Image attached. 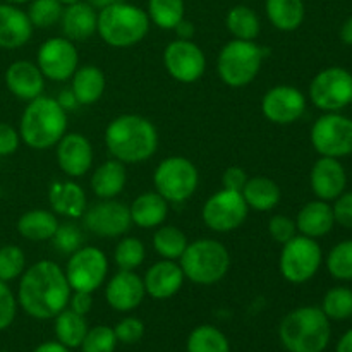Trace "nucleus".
Returning a JSON list of instances; mask_svg holds the SVG:
<instances>
[{
    "label": "nucleus",
    "mask_w": 352,
    "mask_h": 352,
    "mask_svg": "<svg viewBox=\"0 0 352 352\" xmlns=\"http://www.w3.org/2000/svg\"><path fill=\"white\" fill-rule=\"evenodd\" d=\"M261 112L272 124L289 126L305 116L306 96L294 86H274L261 100Z\"/></svg>",
    "instance_id": "obj_17"
},
{
    "label": "nucleus",
    "mask_w": 352,
    "mask_h": 352,
    "mask_svg": "<svg viewBox=\"0 0 352 352\" xmlns=\"http://www.w3.org/2000/svg\"><path fill=\"white\" fill-rule=\"evenodd\" d=\"M86 333H88V323L82 315L65 308L55 316V336L58 342L64 344L69 349L81 347Z\"/></svg>",
    "instance_id": "obj_33"
},
{
    "label": "nucleus",
    "mask_w": 352,
    "mask_h": 352,
    "mask_svg": "<svg viewBox=\"0 0 352 352\" xmlns=\"http://www.w3.org/2000/svg\"><path fill=\"white\" fill-rule=\"evenodd\" d=\"M48 201L55 215L79 219L88 208L85 189L74 181H55L48 188Z\"/></svg>",
    "instance_id": "obj_24"
},
{
    "label": "nucleus",
    "mask_w": 352,
    "mask_h": 352,
    "mask_svg": "<svg viewBox=\"0 0 352 352\" xmlns=\"http://www.w3.org/2000/svg\"><path fill=\"white\" fill-rule=\"evenodd\" d=\"M3 79H6L7 89L23 102L38 98L45 89V76L41 74L40 67L30 60L12 62L7 67Z\"/></svg>",
    "instance_id": "obj_22"
},
{
    "label": "nucleus",
    "mask_w": 352,
    "mask_h": 352,
    "mask_svg": "<svg viewBox=\"0 0 352 352\" xmlns=\"http://www.w3.org/2000/svg\"><path fill=\"white\" fill-rule=\"evenodd\" d=\"M96 24H98V10L89 6L88 2L79 0V2L64 7L60 26L67 40H89L96 33Z\"/></svg>",
    "instance_id": "obj_25"
},
{
    "label": "nucleus",
    "mask_w": 352,
    "mask_h": 352,
    "mask_svg": "<svg viewBox=\"0 0 352 352\" xmlns=\"http://www.w3.org/2000/svg\"><path fill=\"white\" fill-rule=\"evenodd\" d=\"M82 226L86 230L98 237H120L129 232L133 220H131L129 206L113 199H102L100 203L86 208Z\"/></svg>",
    "instance_id": "obj_16"
},
{
    "label": "nucleus",
    "mask_w": 352,
    "mask_h": 352,
    "mask_svg": "<svg viewBox=\"0 0 352 352\" xmlns=\"http://www.w3.org/2000/svg\"><path fill=\"white\" fill-rule=\"evenodd\" d=\"M309 182H311V189L316 198L323 201H336L346 191V168L340 164L339 158L320 157L313 165Z\"/></svg>",
    "instance_id": "obj_20"
},
{
    "label": "nucleus",
    "mask_w": 352,
    "mask_h": 352,
    "mask_svg": "<svg viewBox=\"0 0 352 352\" xmlns=\"http://www.w3.org/2000/svg\"><path fill=\"white\" fill-rule=\"evenodd\" d=\"M86 2H88L91 7H95L96 10H102V9H105V7L113 6V3L122 2V0H86Z\"/></svg>",
    "instance_id": "obj_57"
},
{
    "label": "nucleus",
    "mask_w": 352,
    "mask_h": 352,
    "mask_svg": "<svg viewBox=\"0 0 352 352\" xmlns=\"http://www.w3.org/2000/svg\"><path fill=\"white\" fill-rule=\"evenodd\" d=\"M337 352H352V329L340 337L339 344H337Z\"/></svg>",
    "instance_id": "obj_55"
},
{
    "label": "nucleus",
    "mask_w": 352,
    "mask_h": 352,
    "mask_svg": "<svg viewBox=\"0 0 352 352\" xmlns=\"http://www.w3.org/2000/svg\"><path fill=\"white\" fill-rule=\"evenodd\" d=\"M113 332H116L117 342L122 344H136L143 339L144 336V323L140 318H134V316H127V318L120 320L116 327H113Z\"/></svg>",
    "instance_id": "obj_45"
},
{
    "label": "nucleus",
    "mask_w": 352,
    "mask_h": 352,
    "mask_svg": "<svg viewBox=\"0 0 352 352\" xmlns=\"http://www.w3.org/2000/svg\"><path fill=\"white\" fill-rule=\"evenodd\" d=\"M184 0H148V17L150 23L160 30L174 31L184 19Z\"/></svg>",
    "instance_id": "obj_36"
},
{
    "label": "nucleus",
    "mask_w": 352,
    "mask_h": 352,
    "mask_svg": "<svg viewBox=\"0 0 352 352\" xmlns=\"http://www.w3.org/2000/svg\"><path fill=\"white\" fill-rule=\"evenodd\" d=\"M164 64L170 78L191 85L199 81L206 71L205 52L191 40H174L165 47Z\"/></svg>",
    "instance_id": "obj_15"
},
{
    "label": "nucleus",
    "mask_w": 352,
    "mask_h": 352,
    "mask_svg": "<svg viewBox=\"0 0 352 352\" xmlns=\"http://www.w3.org/2000/svg\"><path fill=\"white\" fill-rule=\"evenodd\" d=\"M58 219L54 212L48 210H30L23 213L17 220V232L21 237L33 243L52 241L58 229Z\"/></svg>",
    "instance_id": "obj_31"
},
{
    "label": "nucleus",
    "mask_w": 352,
    "mask_h": 352,
    "mask_svg": "<svg viewBox=\"0 0 352 352\" xmlns=\"http://www.w3.org/2000/svg\"><path fill=\"white\" fill-rule=\"evenodd\" d=\"M116 347V332L107 325H96L93 329H88V333L81 344L82 352H113Z\"/></svg>",
    "instance_id": "obj_43"
},
{
    "label": "nucleus",
    "mask_w": 352,
    "mask_h": 352,
    "mask_svg": "<svg viewBox=\"0 0 352 352\" xmlns=\"http://www.w3.org/2000/svg\"><path fill=\"white\" fill-rule=\"evenodd\" d=\"M55 146L57 164L65 175L78 179L91 170L93 146L86 136L79 133H65Z\"/></svg>",
    "instance_id": "obj_18"
},
{
    "label": "nucleus",
    "mask_w": 352,
    "mask_h": 352,
    "mask_svg": "<svg viewBox=\"0 0 352 352\" xmlns=\"http://www.w3.org/2000/svg\"><path fill=\"white\" fill-rule=\"evenodd\" d=\"M67 306L69 309H72V311L78 313V315L86 316L93 308V292L72 291Z\"/></svg>",
    "instance_id": "obj_51"
},
{
    "label": "nucleus",
    "mask_w": 352,
    "mask_h": 352,
    "mask_svg": "<svg viewBox=\"0 0 352 352\" xmlns=\"http://www.w3.org/2000/svg\"><path fill=\"white\" fill-rule=\"evenodd\" d=\"M55 100H57V103L65 110V112H69V110H74L76 107H79L78 98H76L71 88L62 89L60 95H58V98H55Z\"/></svg>",
    "instance_id": "obj_52"
},
{
    "label": "nucleus",
    "mask_w": 352,
    "mask_h": 352,
    "mask_svg": "<svg viewBox=\"0 0 352 352\" xmlns=\"http://www.w3.org/2000/svg\"><path fill=\"white\" fill-rule=\"evenodd\" d=\"M323 253L315 239L306 236H296L282 244L278 270L282 277L291 284H305L318 274L322 267Z\"/></svg>",
    "instance_id": "obj_9"
},
{
    "label": "nucleus",
    "mask_w": 352,
    "mask_h": 352,
    "mask_svg": "<svg viewBox=\"0 0 352 352\" xmlns=\"http://www.w3.org/2000/svg\"><path fill=\"white\" fill-rule=\"evenodd\" d=\"M26 270V254L16 244L0 248V280L12 282Z\"/></svg>",
    "instance_id": "obj_42"
},
{
    "label": "nucleus",
    "mask_w": 352,
    "mask_h": 352,
    "mask_svg": "<svg viewBox=\"0 0 352 352\" xmlns=\"http://www.w3.org/2000/svg\"><path fill=\"white\" fill-rule=\"evenodd\" d=\"M268 234L272 239L278 244H285L292 237L298 236V227L296 220L289 219L285 215H275L268 220Z\"/></svg>",
    "instance_id": "obj_46"
},
{
    "label": "nucleus",
    "mask_w": 352,
    "mask_h": 352,
    "mask_svg": "<svg viewBox=\"0 0 352 352\" xmlns=\"http://www.w3.org/2000/svg\"><path fill=\"white\" fill-rule=\"evenodd\" d=\"M62 12H64V6L58 0H31L28 17L33 28L47 30L60 23Z\"/></svg>",
    "instance_id": "obj_40"
},
{
    "label": "nucleus",
    "mask_w": 352,
    "mask_h": 352,
    "mask_svg": "<svg viewBox=\"0 0 352 352\" xmlns=\"http://www.w3.org/2000/svg\"><path fill=\"white\" fill-rule=\"evenodd\" d=\"M175 34H177L179 40H191L195 36V24L191 21H186L182 19L181 23L175 26Z\"/></svg>",
    "instance_id": "obj_53"
},
{
    "label": "nucleus",
    "mask_w": 352,
    "mask_h": 352,
    "mask_svg": "<svg viewBox=\"0 0 352 352\" xmlns=\"http://www.w3.org/2000/svg\"><path fill=\"white\" fill-rule=\"evenodd\" d=\"M54 246L60 251L62 254H72L78 251L82 244V232L74 222L58 223V229L55 236L52 237Z\"/></svg>",
    "instance_id": "obj_44"
},
{
    "label": "nucleus",
    "mask_w": 352,
    "mask_h": 352,
    "mask_svg": "<svg viewBox=\"0 0 352 352\" xmlns=\"http://www.w3.org/2000/svg\"><path fill=\"white\" fill-rule=\"evenodd\" d=\"M58 2L62 3V6H71V3H76V2H79V0H58Z\"/></svg>",
    "instance_id": "obj_59"
},
{
    "label": "nucleus",
    "mask_w": 352,
    "mask_h": 352,
    "mask_svg": "<svg viewBox=\"0 0 352 352\" xmlns=\"http://www.w3.org/2000/svg\"><path fill=\"white\" fill-rule=\"evenodd\" d=\"M265 12L278 31H296L302 24L306 7L302 0H265Z\"/></svg>",
    "instance_id": "obj_32"
},
{
    "label": "nucleus",
    "mask_w": 352,
    "mask_h": 352,
    "mask_svg": "<svg viewBox=\"0 0 352 352\" xmlns=\"http://www.w3.org/2000/svg\"><path fill=\"white\" fill-rule=\"evenodd\" d=\"M267 50L254 41L230 40L223 45L217 60V71L223 85L243 88L251 85L260 74Z\"/></svg>",
    "instance_id": "obj_7"
},
{
    "label": "nucleus",
    "mask_w": 352,
    "mask_h": 352,
    "mask_svg": "<svg viewBox=\"0 0 352 352\" xmlns=\"http://www.w3.org/2000/svg\"><path fill=\"white\" fill-rule=\"evenodd\" d=\"M351 105H352V100H351Z\"/></svg>",
    "instance_id": "obj_61"
},
{
    "label": "nucleus",
    "mask_w": 352,
    "mask_h": 352,
    "mask_svg": "<svg viewBox=\"0 0 352 352\" xmlns=\"http://www.w3.org/2000/svg\"><path fill=\"white\" fill-rule=\"evenodd\" d=\"M33 352H71L69 347H65L64 344H60L58 340H48V342L40 344Z\"/></svg>",
    "instance_id": "obj_54"
},
{
    "label": "nucleus",
    "mask_w": 352,
    "mask_h": 352,
    "mask_svg": "<svg viewBox=\"0 0 352 352\" xmlns=\"http://www.w3.org/2000/svg\"><path fill=\"white\" fill-rule=\"evenodd\" d=\"M241 192H243L248 208L256 210V212H270V210L277 208L282 198L277 182L265 175L248 179L246 186Z\"/></svg>",
    "instance_id": "obj_30"
},
{
    "label": "nucleus",
    "mask_w": 352,
    "mask_h": 352,
    "mask_svg": "<svg viewBox=\"0 0 352 352\" xmlns=\"http://www.w3.org/2000/svg\"><path fill=\"white\" fill-rule=\"evenodd\" d=\"M248 208L241 191L226 189L215 192L205 201L201 210L203 222L208 229L226 234L239 229L248 219Z\"/></svg>",
    "instance_id": "obj_12"
},
{
    "label": "nucleus",
    "mask_w": 352,
    "mask_h": 352,
    "mask_svg": "<svg viewBox=\"0 0 352 352\" xmlns=\"http://www.w3.org/2000/svg\"><path fill=\"white\" fill-rule=\"evenodd\" d=\"M67 131V112L50 96H38L28 102L19 122V136L33 150H48Z\"/></svg>",
    "instance_id": "obj_4"
},
{
    "label": "nucleus",
    "mask_w": 352,
    "mask_h": 352,
    "mask_svg": "<svg viewBox=\"0 0 352 352\" xmlns=\"http://www.w3.org/2000/svg\"><path fill=\"white\" fill-rule=\"evenodd\" d=\"M186 234L175 226H160L153 234V248L162 260L177 261L188 248Z\"/></svg>",
    "instance_id": "obj_35"
},
{
    "label": "nucleus",
    "mask_w": 352,
    "mask_h": 352,
    "mask_svg": "<svg viewBox=\"0 0 352 352\" xmlns=\"http://www.w3.org/2000/svg\"><path fill=\"white\" fill-rule=\"evenodd\" d=\"M127 181L126 165L122 162L107 160L95 168L91 175V189L100 199H113L124 191Z\"/></svg>",
    "instance_id": "obj_28"
},
{
    "label": "nucleus",
    "mask_w": 352,
    "mask_h": 352,
    "mask_svg": "<svg viewBox=\"0 0 352 352\" xmlns=\"http://www.w3.org/2000/svg\"><path fill=\"white\" fill-rule=\"evenodd\" d=\"M17 313V298L7 282L0 280V332L7 330L16 320Z\"/></svg>",
    "instance_id": "obj_47"
},
{
    "label": "nucleus",
    "mask_w": 352,
    "mask_h": 352,
    "mask_svg": "<svg viewBox=\"0 0 352 352\" xmlns=\"http://www.w3.org/2000/svg\"><path fill=\"white\" fill-rule=\"evenodd\" d=\"M322 311L329 320L342 322L352 316V291L347 287H333L325 294Z\"/></svg>",
    "instance_id": "obj_39"
},
{
    "label": "nucleus",
    "mask_w": 352,
    "mask_h": 352,
    "mask_svg": "<svg viewBox=\"0 0 352 352\" xmlns=\"http://www.w3.org/2000/svg\"><path fill=\"white\" fill-rule=\"evenodd\" d=\"M105 144L116 160L143 164L158 148V131L151 120L136 113L116 117L105 129Z\"/></svg>",
    "instance_id": "obj_2"
},
{
    "label": "nucleus",
    "mask_w": 352,
    "mask_h": 352,
    "mask_svg": "<svg viewBox=\"0 0 352 352\" xmlns=\"http://www.w3.org/2000/svg\"><path fill=\"white\" fill-rule=\"evenodd\" d=\"M36 65L45 79L55 82L67 81L79 67V54L74 41L67 38H50L38 48Z\"/></svg>",
    "instance_id": "obj_14"
},
{
    "label": "nucleus",
    "mask_w": 352,
    "mask_h": 352,
    "mask_svg": "<svg viewBox=\"0 0 352 352\" xmlns=\"http://www.w3.org/2000/svg\"><path fill=\"white\" fill-rule=\"evenodd\" d=\"M19 143V131L14 129L10 124L0 122V157H9V155L16 153Z\"/></svg>",
    "instance_id": "obj_49"
},
{
    "label": "nucleus",
    "mask_w": 352,
    "mask_h": 352,
    "mask_svg": "<svg viewBox=\"0 0 352 352\" xmlns=\"http://www.w3.org/2000/svg\"><path fill=\"white\" fill-rule=\"evenodd\" d=\"M184 277L198 285H213L222 280L230 268V253L215 239H196L188 244L179 258Z\"/></svg>",
    "instance_id": "obj_6"
},
{
    "label": "nucleus",
    "mask_w": 352,
    "mask_h": 352,
    "mask_svg": "<svg viewBox=\"0 0 352 352\" xmlns=\"http://www.w3.org/2000/svg\"><path fill=\"white\" fill-rule=\"evenodd\" d=\"M33 30L28 12L17 6L0 3V48L14 50L23 47L31 40Z\"/></svg>",
    "instance_id": "obj_23"
},
{
    "label": "nucleus",
    "mask_w": 352,
    "mask_h": 352,
    "mask_svg": "<svg viewBox=\"0 0 352 352\" xmlns=\"http://www.w3.org/2000/svg\"><path fill=\"white\" fill-rule=\"evenodd\" d=\"M248 182V174L244 168L241 167H229L222 175V186L226 189H232V191H243V188Z\"/></svg>",
    "instance_id": "obj_50"
},
{
    "label": "nucleus",
    "mask_w": 352,
    "mask_h": 352,
    "mask_svg": "<svg viewBox=\"0 0 352 352\" xmlns=\"http://www.w3.org/2000/svg\"><path fill=\"white\" fill-rule=\"evenodd\" d=\"M226 26L236 40L254 41L261 31L258 14L248 6H236L227 12Z\"/></svg>",
    "instance_id": "obj_34"
},
{
    "label": "nucleus",
    "mask_w": 352,
    "mask_h": 352,
    "mask_svg": "<svg viewBox=\"0 0 352 352\" xmlns=\"http://www.w3.org/2000/svg\"><path fill=\"white\" fill-rule=\"evenodd\" d=\"M330 336V320L316 306L292 309L278 325V339L289 352H323Z\"/></svg>",
    "instance_id": "obj_3"
},
{
    "label": "nucleus",
    "mask_w": 352,
    "mask_h": 352,
    "mask_svg": "<svg viewBox=\"0 0 352 352\" xmlns=\"http://www.w3.org/2000/svg\"><path fill=\"white\" fill-rule=\"evenodd\" d=\"M186 277L181 265L172 260H160L151 265L144 274V291L157 301H165L177 294L182 289Z\"/></svg>",
    "instance_id": "obj_21"
},
{
    "label": "nucleus",
    "mask_w": 352,
    "mask_h": 352,
    "mask_svg": "<svg viewBox=\"0 0 352 352\" xmlns=\"http://www.w3.org/2000/svg\"><path fill=\"white\" fill-rule=\"evenodd\" d=\"M188 352H230L229 339L213 325H199L189 333Z\"/></svg>",
    "instance_id": "obj_37"
},
{
    "label": "nucleus",
    "mask_w": 352,
    "mask_h": 352,
    "mask_svg": "<svg viewBox=\"0 0 352 352\" xmlns=\"http://www.w3.org/2000/svg\"><path fill=\"white\" fill-rule=\"evenodd\" d=\"M199 172L186 157H168L153 172L155 191L167 203H184L196 192Z\"/></svg>",
    "instance_id": "obj_8"
},
{
    "label": "nucleus",
    "mask_w": 352,
    "mask_h": 352,
    "mask_svg": "<svg viewBox=\"0 0 352 352\" xmlns=\"http://www.w3.org/2000/svg\"><path fill=\"white\" fill-rule=\"evenodd\" d=\"M333 223H336V217H333L332 206L323 199L306 203L296 217L298 232L311 239L327 236L332 230Z\"/></svg>",
    "instance_id": "obj_26"
},
{
    "label": "nucleus",
    "mask_w": 352,
    "mask_h": 352,
    "mask_svg": "<svg viewBox=\"0 0 352 352\" xmlns=\"http://www.w3.org/2000/svg\"><path fill=\"white\" fill-rule=\"evenodd\" d=\"M144 291L143 278L131 270H119L109 280L105 289V299L116 311L127 313L136 309L143 302Z\"/></svg>",
    "instance_id": "obj_19"
},
{
    "label": "nucleus",
    "mask_w": 352,
    "mask_h": 352,
    "mask_svg": "<svg viewBox=\"0 0 352 352\" xmlns=\"http://www.w3.org/2000/svg\"><path fill=\"white\" fill-rule=\"evenodd\" d=\"M131 220L141 229H157L167 220L168 203L157 191L143 192L129 206Z\"/></svg>",
    "instance_id": "obj_27"
},
{
    "label": "nucleus",
    "mask_w": 352,
    "mask_h": 352,
    "mask_svg": "<svg viewBox=\"0 0 352 352\" xmlns=\"http://www.w3.org/2000/svg\"><path fill=\"white\" fill-rule=\"evenodd\" d=\"M340 40L346 45H352V17L344 21L342 28H340Z\"/></svg>",
    "instance_id": "obj_56"
},
{
    "label": "nucleus",
    "mask_w": 352,
    "mask_h": 352,
    "mask_svg": "<svg viewBox=\"0 0 352 352\" xmlns=\"http://www.w3.org/2000/svg\"><path fill=\"white\" fill-rule=\"evenodd\" d=\"M71 292L65 272L55 261L41 260L21 275L17 305L31 318L52 320L67 308Z\"/></svg>",
    "instance_id": "obj_1"
},
{
    "label": "nucleus",
    "mask_w": 352,
    "mask_h": 352,
    "mask_svg": "<svg viewBox=\"0 0 352 352\" xmlns=\"http://www.w3.org/2000/svg\"><path fill=\"white\" fill-rule=\"evenodd\" d=\"M148 31H150V17L141 7L122 0L98 10L96 33L110 47H134L144 40Z\"/></svg>",
    "instance_id": "obj_5"
},
{
    "label": "nucleus",
    "mask_w": 352,
    "mask_h": 352,
    "mask_svg": "<svg viewBox=\"0 0 352 352\" xmlns=\"http://www.w3.org/2000/svg\"><path fill=\"white\" fill-rule=\"evenodd\" d=\"M336 222L346 229H352V191L342 192L332 206Z\"/></svg>",
    "instance_id": "obj_48"
},
{
    "label": "nucleus",
    "mask_w": 352,
    "mask_h": 352,
    "mask_svg": "<svg viewBox=\"0 0 352 352\" xmlns=\"http://www.w3.org/2000/svg\"><path fill=\"white\" fill-rule=\"evenodd\" d=\"M7 3H10V6H23V3L30 2V0H6Z\"/></svg>",
    "instance_id": "obj_58"
},
{
    "label": "nucleus",
    "mask_w": 352,
    "mask_h": 352,
    "mask_svg": "<svg viewBox=\"0 0 352 352\" xmlns=\"http://www.w3.org/2000/svg\"><path fill=\"white\" fill-rule=\"evenodd\" d=\"M309 98L323 112H339L351 105L352 74L344 67H327L313 78Z\"/></svg>",
    "instance_id": "obj_11"
},
{
    "label": "nucleus",
    "mask_w": 352,
    "mask_h": 352,
    "mask_svg": "<svg viewBox=\"0 0 352 352\" xmlns=\"http://www.w3.org/2000/svg\"><path fill=\"white\" fill-rule=\"evenodd\" d=\"M327 268L337 280H352V239L342 241L330 250Z\"/></svg>",
    "instance_id": "obj_41"
},
{
    "label": "nucleus",
    "mask_w": 352,
    "mask_h": 352,
    "mask_svg": "<svg viewBox=\"0 0 352 352\" xmlns=\"http://www.w3.org/2000/svg\"><path fill=\"white\" fill-rule=\"evenodd\" d=\"M311 144L322 157L342 158L352 153V119L327 112L311 127Z\"/></svg>",
    "instance_id": "obj_13"
},
{
    "label": "nucleus",
    "mask_w": 352,
    "mask_h": 352,
    "mask_svg": "<svg viewBox=\"0 0 352 352\" xmlns=\"http://www.w3.org/2000/svg\"><path fill=\"white\" fill-rule=\"evenodd\" d=\"M107 88L105 74L96 65H82L76 69L71 78V89L79 105H93L103 96Z\"/></svg>",
    "instance_id": "obj_29"
},
{
    "label": "nucleus",
    "mask_w": 352,
    "mask_h": 352,
    "mask_svg": "<svg viewBox=\"0 0 352 352\" xmlns=\"http://www.w3.org/2000/svg\"><path fill=\"white\" fill-rule=\"evenodd\" d=\"M0 352H10V351H0Z\"/></svg>",
    "instance_id": "obj_60"
},
{
    "label": "nucleus",
    "mask_w": 352,
    "mask_h": 352,
    "mask_svg": "<svg viewBox=\"0 0 352 352\" xmlns=\"http://www.w3.org/2000/svg\"><path fill=\"white\" fill-rule=\"evenodd\" d=\"M144 256H146V248L138 237H124L113 250V261L119 270L134 272L143 265Z\"/></svg>",
    "instance_id": "obj_38"
},
{
    "label": "nucleus",
    "mask_w": 352,
    "mask_h": 352,
    "mask_svg": "<svg viewBox=\"0 0 352 352\" xmlns=\"http://www.w3.org/2000/svg\"><path fill=\"white\" fill-rule=\"evenodd\" d=\"M64 272L72 291L95 292L105 284L109 260L98 248L81 246L71 254Z\"/></svg>",
    "instance_id": "obj_10"
}]
</instances>
